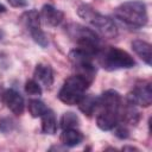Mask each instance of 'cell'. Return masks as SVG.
<instances>
[{
	"label": "cell",
	"instance_id": "cell-12",
	"mask_svg": "<svg viewBox=\"0 0 152 152\" xmlns=\"http://www.w3.org/2000/svg\"><path fill=\"white\" fill-rule=\"evenodd\" d=\"M132 50L135 52V55L142 59L147 65H151L152 62V51H151V44L141 40V39H135L132 42Z\"/></svg>",
	"mask_w": 152,
	"mask_h": 152
},
{
	"label": "cell",
	"instance_id": "cell-1",
	"mask_svg": "<svg viewBox=\"0 0 152 152\" xmlns=\"http://www.w3.org/2000/svg\"><path fill=\"white\" fill-rule=\"evenodd\" d=\"M114 17L132 28L144 27L148 21L146 4L141 0H129L119 5L114 10Z\"/></svg>",
	"mask_w": 152,
	"mask_h": 152
},
{
	"label": "cell",
	"instance_id": "cell-3",
	"mask_svg": "<svg viewBox=\"0 0 152 152\" xmlns=\"http://www.w3.org/2000/svg\"><path fill=\"white\" fill-rule=\"evenodd\" d=\"M77 14L103 37H107V38L116 37L118 27L115 23L109 17L95 11L89 5H86V4L80 5L77 8Z\"/></svg>",
	"mask_w": 152,
	"mask_h": 152
},
{
	"label": "cell",
	"instance_id": "cell-25",
	"mask_svg": "<svg viewBox=\"0 0 152 152\" xmlns=\"http://www.w3.org/2000/svg\"><path fill=\"white\" fill-rule=\"evenodd\" d=\"M5 11H6V8H5V6H4V5H2L1 2H0V13H4Z\"/></svg>",
	"mask_w": 152,
	"mask_h": 152
},
{
	"label": "cell",
	"instance_id": "cell-11",
	"mask_svg": "<svg viewBox=\"0 0 152 152\" xmlns=\"http://www.w3.org/2000/svg\"><path fill=\"white\" fill-rule=\"evenodd\" d=\"M33 77L40 86L45 88H50L53 84V70L49 64H37L34 68Z\"/></svg>",
	"mask_w": 152,
	"mask_h": 152
},
{
	"label": "cell",
	"instance_id": "cell-10",
	"mask_svg": "<svg viewBox=\"0 0 152 152\" xmlns=\"http://www.w3.org/2000/svg\"><path fill=\"white\" fill-rule=\"evenodd\" d=\"M39 14H40V20L44 21L45 25L51 26V27H57L58 25H61V23L64 19L63 12L49 4H46L42 7Z\"/></svg>",
	"mask_w": 152,
	"mask_h": 152
},
{
	"label": "cell",
	"instance_id": "cell-7",
	"mask_svg": "<svg viewBox=\"0 0 152 152\" xmlns=\"http://www.w3.org/2000/svg\"><path fill=\"white\" fill-rule=\"evenodd\" d=\"M126 102L140 106L148 107L152 103V87L150 82H141L134 86V88L127 94Z\"/></svg>",
	"mask_w": 152,
	"mask_h": 152
},
{
	"label": "cell",
	"instance_id": "cell-17",
	"mask_svg": "<svg viewBox=\"0 0 152 152\" xmlns=\"http://www.w3.org/2000/svg\"><path fill=\"white\" fill-rule=\"evenodd\" d=\"M27 109L32 118H40L49 108L45 106L43 101L38 99H31L27 103Z\"/></svg>",
	"mask_w": 152,
	"mask_h": 152
},
{
	"label": "cell",
	"instance_id": "cell-22",
	"mask_svg": "<svg viewBox=\"0 0 152 152\" xmlns=\"http://www.w3.org/2000/svg\"><path fill=\"white\" fill-rule=\"evenodd\" d=\"M14 129V122L10 118H4L0 120V132L7 134Z\"/></svg>",
	"mask_w": 152,
	"mask_h": 152
},
{
	"label": "cell",
	"instance_id": "cell-8",
	"mask_svg": "<svg viewBox=\"0 0 152 152\" xmlns=\"http://www.w3.org/2000/svg\"><path fill=\"white\" fill-rule=\"evenodd\" d=\"M4 103L7 106V108L15 115H21L25 109V101L24 97L14 89H7L2 93L1 96Z\"/></svg>",
	"mask_w": 152,
	"mask_h": 152
},
{
	"label": "cell",
	"instance_id": "cell-6",
	"mask_svg": "<svg viewBox=\"0 0 152 152\" xmlns=\"http://www.w3.org/2000/svg\"><path fill=\"white\" fill-rule=\"evenodd\" d=\"M90 84L91 83L88 82L86 78L75 74L65 80V82L63 83V86L58 93V99L63 103L69 104V106L77 104V102L84 95L86 90L88 89V87Z\"/></svg>",
	"mask_w": 152,
	"mask_h": 152
},
{
	"label": "cell",
	"instance_id": "cell-5",
	"mask_svg": "<svg viewBox=\"0 0 152 152\" xmlns=\"http://www.w3.org/2000/svg\"><path fill=\"white\" fill-rule=\"evenodd\" d=\"M68 57L74 69L76 70V74L91 83L96 75V66L94 64L96 55L88 50L76 48L69 52Z\"/></svg>",
	"mask_w": 152,
	"mask_h": 152
},
{
	"label": "cell",
	"instance_id": "cell-16",
	"mask_svg": "<svg viewBox=\"0 0 152 152\" xmlns=\"http://www.w3.org/2000/svg\"><path fill=\"white\" fill-rule=\"evenodd\" d=\"M42 132L45 134H55L57 131V120L52 110L48 109L42 116Z\"/></svg>",
	"mask_w": 152,
	"mask_h": 152
},
{
	"label": "cell",
	"instance_id": "cell-21",
	"mask_svg": "<svg viewBox=\"0 0 152 152\" xmlns=\"http://www.w3.org/2000/svg\"><path fill=\"white\" fill-rule=\"evenodd\" d=\"M113 129H114V134H115L118 138H120V139H126V138H128V135H129V131H128L127 125H125V124H122V122H119Z\"/></svg>",
	"mask_w": 152,
	"mask_h": 152
},
{
	"label": "cell",
	"instance_id": "cell-24",
	"mask_svg": "<svg viewBox=\"0 0 152 152\" xmlns=\"http://www.w3.org/2000/svg\"><path fill=\"white\" fill-rule=\"evenodd\" d=\"M122 150H124V151H126V150H131V151H139L138 148L132 147V146H125V147H122Z\"/></svg>",
	"mask_w": 152,
	"mask_h": 152
},
{
	"label": "cell",
	"instance_id": "cell-4",
	"mask_svg": "<svg viewBox=\"0 0 152 152\" xmlns=\"http://www.w3.org/2000/svg\"><path fill=\"white\" fill-rule=\"evenodd\" d=\"M65 32L69 38L77 44V48L88 50L90 52H94L95 55L101 49V42L97 33L89 27H86L77 23H70L65 26Z\"/></svg>",
	"mask_w": 152,
	"mask_h": 152
},
{
	"label": "cell",
	"instance_id": "cell-19",
	"mask_svg": "<svg viewBox=\"0 0 152 152\" xmlns=\"http://www.w3.org/2000/svg\"><path fill=\"white\" fill-rule=\"evenodd\" d=\"M32 39L34 40V43H37L39 46L42 48H46L49 45V40H48V37L46 34L43 32L42 28H37V30H33L30 32Z\"/></svg>",
	"mask_w": 152,
	"mask_h": 152
},
{
	"label": "cell",
	"instance_id": "cell-14",
	"mask_svg": "<svg viewBox=\"0 0 152 152\" xmlns=\"http://www.w3.org/2000/svg\"><path fill=\"white\" fill-rule=\"evenodd\" d=\"M77 106H78L80 110L83 114H86L88 116H91L97 110V107H99V96L84 94L81 97V100L77 102Z\"/></svg>",
	"mask_w": 152,
	"mask_h": 152
},
{
	"label": "cell",
	"instance_id": "cell-18",
	"mask_svg": "<svg viewBox=\"0 0 152 152\" xmlns=\"http://www.w3.org/2000/svg\"><path fill=\"white\" fill-rule=\"evenodd\" d=\"M59 124H61L62 129H65V128H77L80 126V119H78V116L75 113L66 112V113H64L61 116Z\"/></svg>",
	"mask_w": 152,
	"mask_h": 152
},
{
	"label": "cell",
	"instance_id": "cell-23",
	"mask_svg": "<svg viewBox=\"0 0 152 152\" xmlns=\"http://www.w3.org/2000/svg\"><path fill=\"white\" fill-rule=\"evenodd\" d=\"M7 2L15 8H24L28 6V0H7Z\"/></svg>",
	"mask_w": 152,
	"mask_h": 152
},
{
	"label": "cell",
	"instance_id": "cell-9",
	"mask_svg": "<svg viewBox=\"0 0 152 152\" xmlns=\"http://www.w3.org/2000/svg\"><path fill=\"white\" fill-rule=\"evenodd\" d=\"M121 120V112H112V110H97L96 115V125L102 131L113 129Z\"/></svg>",
	"mask_w": 152,
	"mask_h": 152
},
{
	"label": "cell",
	"instance_id": "cell-20",
	"mask_svg": "<svg viewBox=\"0 0 152 152\" xmlns=\"http://www.w3.org/2000/svg\"><path fill=\"white\" fill-rule=\"evenodd\" d=\"M25 91L28 94V95H42V86L33 78V80H28L26 83H25Z\"/></svg>",
	"mask_w": 152,
	"mask_h": 152
},
{
	"label": "cell",
	"instance_id": "cell-2",
	"mask_svg": "<svg viewBox=\"0 0 152 152\" xmlns=\"http://www.w3.org/2000/svg\"><path fill=\"white\" fill-rule=\"evenodd\" d=\"M95 59L97 61L100 66H102L104 70L108 71L129 69L135 65V61L127 51L115 46L100 49L99 52L96 53Z\"/></svg>",
	"mask_w": 152,
	"mask_h": 152
},
{
	"label": "cell",
	"instance_id": "cell-13",
	"mask_svg": "<svg viewBox=\"0 0 152 152\" xmlns=\"http://www.w3.org/2000/svg\"><path fill=\"white\" fill-rule=\"evenodd\" d=\"M83 134L77 128H65L61 133V142L66 147H75L83 141Z\"/></svg>",
	"mask_w": 152,
	"mask_h": 152
},
{
	"label": "cell",
	"instance_id": "cell-15",
	"mask_svg": "<svg viewBox=\"0 0 152 152\" xmlns=\"http://www.w3.org/2000/svg\"><path fill=\"white\" fill-rule=\"evenodd\" d=\"M20 20L24 24V26L27 28L28 32L37 30V28H40V21H42L40 14L36 10H30V11L24 12L20 17Z\"/></svg>",
	"mask_w": 152,
	"mask_h": 152
}]
</instances>
